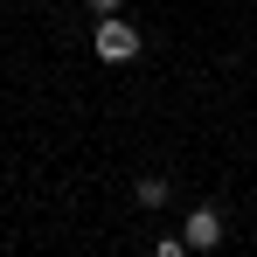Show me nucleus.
<instances>
[{"label":"nucleus","instance_id":"nucleus-3","mask_svg":"<svg viewBox=\"0 0 257 257\" xmlns=\"http://www.w3.org/2000/svg\"><path fill=\"white\" fill-rule=\"evenodd\" d=\"M160 202H167V181L146 174V181H139V209H160Z\"/></svg>","mask_w":257,"mask_h":257},{"label":"nucleus","instance_id":"nucleus-1","mask_svg":"<svg viewBox=\"0 0 257 257\" xmlns=\"http://www.w3.org/2000/svg\"><path fill=\"white\" fill-rule=\"evenodd\" d=\"M97 56H104V63H132V56H139L132 21H118V14H97Z\"/></svg>","mask_w":257,"mask_h":257},{"label":"nucleus","instance_id":"nucleus-4","mask_svg":"<svg viewBox=\"0 0 257 257\" xmlns=\"http://www.w3.org/2000/svg\"><path fill=\"white\" fill-rule=\"evenodd\" d=\"M90 7H97V14H118V7H125V0H90Z\"/></svg>","mask_w":257,"mask_h":257},{"label":"nucleus","instance_id":"nucleus-2","mask_svg":"<svg viewBox=\"0 0 257 257\" xmlns=\"http://www.w3.org/2000/svg\"><path fill=\"white\" fill-rule=\"evenodd\" d=\"M181 243H188V250H215V243H222V215H215V209H195Z\"/></svg>","mask_w":257,"mask_h":257}]
</instances>
